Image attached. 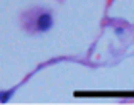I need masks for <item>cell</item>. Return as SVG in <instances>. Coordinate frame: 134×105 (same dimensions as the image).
<instances>
[{"instance_id":"1","label":"cell","mask_w":134,"mask_h":105,"mask_svg":"<svg viewBox=\"0 0 134 105\" xmlns=\"http://www.w3.org/2000/svg\"><path fill=\"white\" fill-rule=\"evenodd\" d=\"M51 24H53V20H51V17H49L48 14H44V15H41L39 19H37V27H39L41 31L49 29V27H51Z\"/></svg>"}]
</instances>
